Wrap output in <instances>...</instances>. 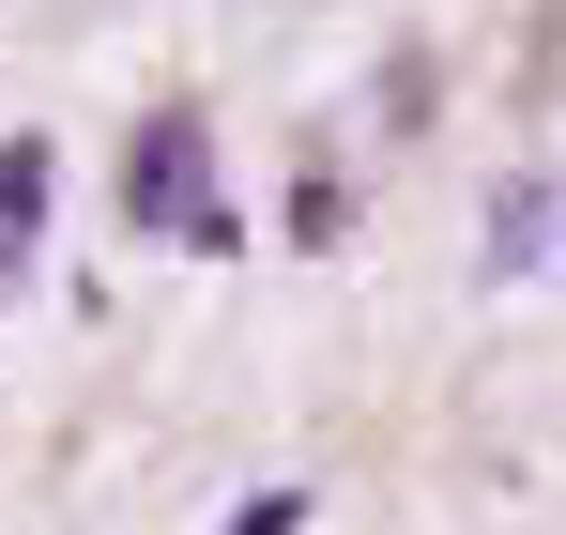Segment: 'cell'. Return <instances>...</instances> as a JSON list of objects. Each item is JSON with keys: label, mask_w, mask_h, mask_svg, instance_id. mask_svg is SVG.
Listing matches in <instances>:
<instances>
[{"label": "cell", "mask_w": 566, "mask_h": 535, "mask_svg": "<svg viewBox=\"0 0 566 535\" xmlns=\"http://www.w3.org/2000/svg\"><path fill=\"white\" fill-rule=\"evenodd\" d=\"M214 123H199V107H154V123H138V138H123V230H185L199 199H214Z\"/></svg>", "instance_id": "cell-1"}, {"label": "cell", "mask_w": 566, "mask_h": 535, "mask_svg": "<svg viewBox=\"0 0 566 535\" xmlns=\"http://www.w3.org/2000/svg\"><path fill=\"white\" fill-rule=\"evenodd\" d=\"M46 199H62V169H46V138H15V154H0V275L31 261V245H46Z\"/></svg>", "instance_id": "cell-2"}, {"label": "cell", "mask_w": 566, "mask_h": 535, "mask_svg": "<svg viewBox=\"0 0 566 535\" xmlns=\"http://www.w3.org/2000/svg\"><path fill=\"white\" fill-rule=\"evenodd\" d=\"M536 245H552V183H505V199H490V261L521 275Z\"/></svg>", "instance_id": "cell-3"}, {"label": "cell", "mask_w": 566, "mask_h": 535, "mask_svg": "<svg viewBox=\"0 0 566 535\" xmlns=\"http://www.w3.org/2000/svg\"><path fill=\"white\" fill-rule=\"evenodd\" d=\"M291 521H306V505H291V490H261V505H245L230 535H291Z\"/></svg>", "instance_id": "cell-4"}]
</instances>
